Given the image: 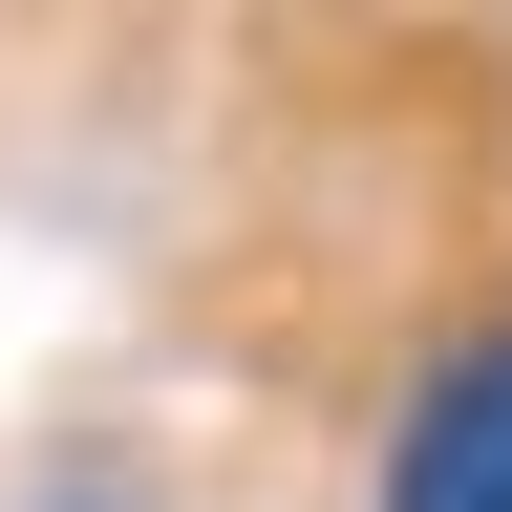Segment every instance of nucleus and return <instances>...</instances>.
Returning a JSON list of instances; mask_svg holds the SVG:
<instances>
[{"label": "nucleus", "mask_w": 512, "mask_h": 512, "mask_svg": "<svg viewBox=\"0 0 512 512\" xmlns=\"http://www.w3.org/2000/svg\"><path fill=\"white\" fill-rule=\"evenodd\" d=\"M384 512H512V342H470L384 448Z\"/></svg>", "instance_id": "nucleus-1"}]
</instances>
